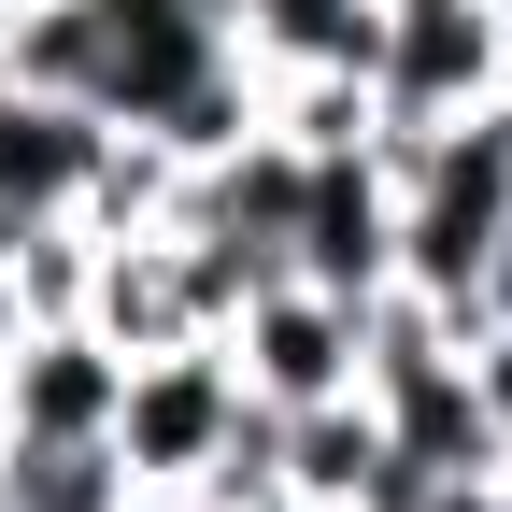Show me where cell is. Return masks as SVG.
I'll list each match as a JSON object with an SVG mask.
<instances>
[{"label": "cell", "mask_w": 512, "mask_h": 512, "mask_svg": "<svg viewBox=\"0 0 512 512\" xmlns=\"http://www.w3.org/2000/svg\"><path fill=\"white\" fill-rule=\"evenodd\" d=\"M0 15H15V0H0Z\"/></svg>", "instance_id": "13"}, {"label": "cell", "mask_w": 512, "mask_h": 512, "mask_svg": "<svg viewBox=\"0 0 512 512\" xmlns=\"http://www.w3.org/2000/svg\"><path fill=\"white\" fill-rule=\"evenodd\" d=\"M86 271H100V242L72 214H29L15 256H0V328H57V313H86Z\"/></svg>", "instance_id": "9"}, {"label": "cell", "mask_w": 512, "mask_h": 512, "mask_svg": "<svg viewBox=\"0 0 512 512\" xmlns=\"http://www.w3.org/2000/svg\"><path fill=\"white\" fill-rule=\"evenodd\" d=\"M86 328H100L114 356L214 342V328H200V299H185V228H128V242H100V271H86Z\"/></svg>", "instance_id": "6"}, {"label": "cell", "mask_w": 512, "mask_h": 512, "mask_svg": "<svg viewBox=\"0 0 512 512\" xmlns=\"http://www.w3.org/2000/svg\"><path fill=\"white\" fill-rule=\"evenodd\" d=\"M0 512H143L114 441H0Z\"/></svg>", "instance_id": "8"}, {"label": "cell", "mask_w": 512, "mask_h": 512, "mask_svg": "<svg viewBox=\"0 0 512 512\" xmlns=\"http://www.w3.org/2000/svg\"><path fill=\"white\" fill-rule=\"evenodd\" d=\"M470 313H484V328H512V214H498V242H484V285H470Z\"/></svg>", "instance_id": "11"}, {"label": "cell", "mask_w": 512, "mask_h": 512, "mask_svg": "<svg viewBox=\"0 0 512 512\" xmlns=\"http://www.w3.org/2000/svg\"><path fill=\"white\" fill-rule=\"evenodd\" d=\"M242 427H256V399H242L228 342L128 356V399H114V470L143 484V512H185V498L228 470V441H242Z\"/></svg>", "instance_id": "1"}, {"label": "cell", "mask_w": 512, "mask_h": 512, "mask_svg": "<svg viewBox=\"0 0 512 512\" xmlns=\"http://www.w3.org/2000/svg\"><path fill=\"white\" fill-rule=\"evenodd\" d=\"M498 512H512V470H498Z\"/></svg>", "instance_id": "12"}, {"label": "cell", "mask_w": 512, "mask_h": 512, "mask_svg": "<svg viewBox=\"0 0 512 512\" xmlns=\"http://www.w3.org/2000/svg\"><path fill=\"white\" fill-rule=\"evenodd\" d=\"M285 271H299V285H342V299H384V271H399V185H384V143L299 157Z\"/></svg>", "instance_id": "4"}, {"label": "cell", "mask_w": 512, "mask_h": 512, "mask_svg": "<svg viewBox=\"0 0 512 512\" xmlns=\"http://www.w3.org/2000/svg\"><path fill=\"white\" fill-rule=\"evenodd\" d=\"M498 100V0H384L370 29V114L384 128H441Z\"/></svg>", "instance_id": "3"}, {"label": "cell", "mask_w": 512, "mask_h": 512, "mask_svg": "<svg viewBox=\"0 0 512 512\" xmlns=\"http://www.w3.org/2000/svg\"><path fill=\"white\" fill-rule=\"evenodd\" d=\"M214 342H228V370H242V399H256V413H313V399H356V370H370V299L271 271Z\"/></svg>", "instance_id": "2"}, {"label": "cell", "mask_w": 512, "mask_h": 512, "mask_svg": "<svg viewBox=\"0 0 512 512\" xmlns=\"http://www.w3.org/2000/svg\"><path fill=\"white\" fill-rule=\"evenodd\" d=\"M470 399L498 427V470H512V328H470Z\"/></svg>", "instance_id": "10"}, {"label": "cell", "mask_w": 512, "mask_h": 512, "mask_svg": "<svg viewBox=\"0 0 512 512\" xmlns=\"http://www.w3.org/2000/svg\"><path fill=\"white\" fill-rule=\"evenodd\" d=\"M114 399H128V356L86 313L0 328V441H114Z\"/></svg>", "instance_id": "5"}, {"label": "cell", "mask_w": 512, "mask_h": 512, "mask_svg": "<svg viewBox=\"0 0 512 512\" xmlns=\"http://www.w3.org/2000/svg\"><path fill=\"white\" fill-rule=\"evenodd\" d=\"M100 128H114V114L57 100V86H0V200H15V214H72Z\"/></svg>", "instance_id": "7"}]
</instances>
